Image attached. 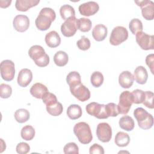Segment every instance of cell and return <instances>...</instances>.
<instances>
[{
	"label": "cell",
	"mask_w": 154,
	"mask_h": 154,
	"mask_svg": "<svg viewBox=\"0 0 154 154\" xmlns=\"http://www.w3.org/2000/svg\"><path fill=\"white\" fill-rule=\"evenodd\" d=\"M55 18L56 14L52 8L49 7L43 8L35 19V26L40 31H46L49 28Z\"/></svg>",
	"instance_id": "obj_1"
},
{
	"label": "cell",
	"mask_w": 154,
	"mask_h": 154,
	"mask_svg": "<svg viewBox=\"0 0 154 154\" xmlns=\"http://www.w3.org/2000/svg\"><path fill=\"white\" fill-rule=\"evenodd\" d=\"M28 55L38 67H46L49 63V55L46 54L45 49L40 45L32 46L28 51Z\"/></svg>",
	"instance_id": "obj_2"
},
{
	"label": "cell",
	"mask_w": 154,
	"mask_h": 154,
	"mask_svg": "<svg viewBox=\"0 0 154 154\" xmlns=\"http://www.w3.org/2000/svg\"><path fill=\"white\" fill-rule=\"evenodd\" d=\"M73 132L78 141L83 144L90 143L93 139V135L90 126L86 122H79L73 127Z\"/></svg>",
	"instance_id": "obj_3"
},
{
	"label": "cell",
	"mask_w": 154,
	"mask_h": 154,
	"mask_svg": "<svg viewBox=\"0 0 154 154\" xmlns=\"http://www.w3.org/2000/svg\"><path fill=\"white\" fill-rule=\"evenodd\" d=\"M134 116L136 119L140 128L146 130L151 128L153 125V117L152 114L147 112L141 107L136 108L134 111Z\"/></svg>",
	"instance_id": "obj_4"
},
{
	"label": "cell",
	"mask_w": 154,
	"mask_h": 154,
	"mask_svg": "<svg viewBox=\"0 0 154 154\" xmlns=\"http://www.w3.org/2000/svg\"><path fill=\"white\" fill-rule=\"evenodd\" d=\"M128 37V31L126 28L122 26H117L111 31L109 42L113 46H117L124 42Z\"/></svg>",
	"instance_id": "obj_5"
},
{
	"label": "cell",
	"mask_w": 154,
	"mask_h": 154,
	"mask_svg": "<svg viewBox=\"0 0 154 154\" xmlns=\"http://www.w3.org/2000/svg\"><path fill=\"white\" fill-rule=\"evenodd\" d=\"M132 103L133 97L132 93L129 91H123L119 96V102L117 105L119 114L125 115L128 114Z\"/></svg>",
	"instance_id": "obj_6"
},
{
	"label": "cell",
	"mask_w": 154,
	"mask_h": 154,
	"mask_svg": "<svg viewBox=\"0 0 154 154\" xmlns=\"http://www.w3.org/2000/svg\"><path fill=\"white\" fill-rule=\"evenodd\" d=\"M85 109L88 114L94 116L97 119H105L109 117L106 111L105 105L104 104H100L93 102L86 106Z\"/></svg>",
	"instance_id": "obj_7"
},
{
	"label": "cell",
	"mask_w": 154,
	"mask_h": 154,
	"mask_svg": "<svg viewBox=\"0 0 154 154\" xmlns=\"http://www.w3.org/2000/svg\"><path fill=\"white\" fill-rule=\"evenodd\" d=\"M1 76L6 81H12L15 74L14 63L10 60H3L0 64Z\"/></svg>",
	"instance_id": "obj_8"
},
{
	"label": "cell",
	"mask_w": 154,
	"mask_h": 154,
	"mask_svg": "<svg viewBox=\"0 0 154 154\" xmlns=\"http://www.w3.org/2000/svg\"><path fill=\"white\" fill-rule=\"evenodd\" d=\"M135 35L136 42L142 49L146 51L153 49V35H149L143 31L138 32Z\"/></svg>",
	"instance_id": "obj_9"
},
{
	"label": "cell",
	"mask_w": 154,
	"mask_h": 154,
	"mask_svg": "<svg viewBox=\"0 0 154 154\" xmlns=\"http://www.w3.org/2000/svg\"><path fill=\"white\" fill-rule=\"evenodd\" d=\"M135 3L141 8L143 17L147 20H152L154 17V3L150 0L135 1Z\"/></svg>",
	"instance_id": "obj_10"
},
{
	"label": "cell",
	"mask_w": 154,
	"mask_h": 154,
	"mask_svg": "<svg viewBox=\"0 0 154 154\" xmlns=\"http://www.w3.org/2000/svg\"><path fill=\"white\" fill-rule=\"evenodd\" d=\"M96 135L99 141L103 143L109 142L112 138L111 126L105 122L99 123L96 128Z\"/></svg>",
	"instance_id": "obj_11"
},
{
	"label": "cell",
	"mask_w": 154,
	"mask_h": 154,
	"mask_svg": "<svg viewBox=\"0 0 154 154\" xmlns=\"http://www.w3.org/2000/svg\"><path fill=\"white\" fill-rule=\"evenodd\" d=\"M70 91L72 94L79 101L85 102L90 98L91 94L89 89L82 83L70 87Z\"/></svg>",
	"instance_id": "obj_12"
},
{
	"label": "cell",
	"mask_w": 154,
	"mask_h": 154,
	"mask_svg": "<svg viewBox=\"0 0 154 154\" xmlns=\"http://www.w3.org/2000/svg\"><path fill=\"white\" fill-rule=\"evenodd\" d=\"M77 19L75 17H70L65 20L61 26V32L65 37H72L75 35L77 31L76 26Z\"/></svg>",
	"instance_id": "obj_13"
},
{
	"label": "cell",
	"mask_w": 154,
	"mask_h": 154,
	"mask_svg": "<svg viewBox=\"0 0 154 154\" xmlns=\"http://www.w3.org/2000/svg\"><path fill=\"white\" fill-rule=\"evenodd\" d=\"M79 11L85 16H90L96 14L99 9V4L94 1H88L79 6Z\"/></svg>",
	"instance_id": "obj_14"
},
{
	"label": "cell",
	"mask_w": 154,
	"mask_h": 154,
	"mask_svg": "<svg viewBox=\"0 0 154 154\" xmlns=\"http://www.w3.org/2000/svg\"><path fill=\"white\" fill-rule=\"evenodd\" d=\"M13 25L14 28L18 32L26 31L29 26V19L26 15L19 14L14 17Z\"/></svg>",
	"instance_id": "obj_15"
},
{
	"label": "cell",
	"mask_w": 154,
	"mask_h": 154,
	"mask_svg": "<svg viewBox=\"0 0 154 154\" xmlns=\"http://www.w3.org/2000/svg\"><path fill=\"white\" fill-rule=\"evenodd\" d=\"M32 79V73L31 70L25 68L20 70L17 76V84L22 87H26Z\"/></svg>",
	"instance_id": "obj_16"
},
{
	"label": "cell",
	"mask_w": 154,
	"mask_h": 154,
	"mask_svg": "<svg viewBox=\"0 0 154 154\" xmlns=\"http://www.w3.org/2000/svg\"><path fill=\"white\" fill-rule=\"evenodd\" d=\"M134 81V76L129 71L122 72L119 77V83L123 88H130L132 85Z\"/></svg>",
	"instance_id": "obj_17"
},
{
	"label": "cell",
	"mask_w": 154,
	"mask_h": 154,
	"mask_svg": "<svg viewBox=\"0 0 154 154\" xmlns=\"http://www.w3.org/2000/svg\"><path fill=\"white\" fill-rule=\"evenodd\" d=\"M45 42L50 48H56L61 43V38L58 33L55 31H51L45 35Z\"/></svg>",
	"instance_id": "obj_18"
},
{
	"label": "cell",
	"mask_w": 154,
	"mask_h": 154,
	"mask_svg": "<svg viewBox=\"0 0 154 154\" xmlns=\"http://www.w3.org/2000/svg\"><path fill=\"white\" fill-rule=\"evenodd\" d=\"M48 91L47 87L40 82L35 83L32 85L30 88L31 94L37 98V99H42L43 96Z\"/></svg>",
	"instance_id": "obj_19"
},
{
	"label": "cell",
	"mask_w": 154,
	"mask_h": 154,
	"mask_svg": "<svg viewBox=\"0 0 154 154\" xmlns=\"http://www.w3.org/2000/svg\"><path fill=\"white\" fill-rule=\"evenodd\" d=\"M107 33V28L103 24L96 25L92 31V35L97 42H101L105 40Z\"/></svg>",
	"instance_id": "obj_20"
},
{
	"label": "cell",
	"mask_w": 154,
	"mask_h": 154,
	"mask_svg": "<svg viewBox=\"0 0 154 154\" xmlns=\"http://www.w3.org/2000/svg\"><path fill=\"white\" fill-rule=\"evenodd\" d=\"M134 78L140 84H144L148 78V73L146 68L142 66L135 68L134 72Z\"/></svg>",
	"instance_id": "obj_21"
},
{
	"label": "cell",
	"mask_w": 154,
	"mask_h": 154,
	"mask_svg": "<svg viewBox=\"0 0 154 154\" xmlns=\"http://www.w3.org/2000/svg\"><path fill=\"white\" fill-rule=\"evenodd\" d=\"M39 2V0H17L15 7L18 11H26L30 8L37 5Z\"/></svg>",
	"instance_id": "obj_22"
},
{
	"label": "cell",
	"mask_w": 154,
	"mask_h": 154,
	"mask_svg": "<svg viewBox=\"0 0 154 154\" xmlns=\"http://www.w3.org/2000/svg\"><path fill=\"white\" fill-rule=\"evenodd\" d=\"M119 124L122 129L126 131H131L135 126L134 120L129 116L122 117L119 120Z\"/></svg>",
	"instance_id": "obj_23"
},
{
	"label": "cell",
	"mask_w": 154,
	"mask_h": 154,
	"mask_svg": "<svg viewBox=\"0 0 154 154\" xmlns=\"http://www.w3.org/2000/svg\"><path fill=\"white\" fill-rule=\"evenodd\" d=\"M82 109L81 106L76 104L70 105L67 109V115L69 119L76 120L80 118L82 116Z\"/></svg>",
	"instance_id": "obj_24"
},
{
	"label": "cell",
	"mask_w": 154,
	"mask_h": 154,
	"mask_svg": "<svg viewBox=\"0 0 154 154\" xmlns=\"http://www.w3.org/2000/svg\"><path fill=\"white\" fill-rule=\"evenodd\" d=\"M68 61V55L64 51H59L57 52L54 56V61L55 64L59 67H63L66 65Z\"/></svg>",
	"instance_id": "obj_25"
},
{
	"label": "cell",
	"mask_w": 154,
	"mask_h": 154,
	"mask_svg": "<svg viewBox=\"0 0 154 154\" xmlns=\"http://www.w3.org/2000/svg\"><path fill=\"white\" fill-rule=\"evenodd\" d=\"M115 143L119 147L127 146L130 142V137L127 133L119 132L115 137Z\"/></svg>",
	"instance_id": "obj_26"
},
{
	"label": "cell",
	"mask_w": 154,
	"mask_h": 154,
	"mask_svg": "<svg viewBox=\"0 0 154 154\" xmlns=\"http://www.w3.org/2000/svg\"><path fill=\"white\" fill-rule=\"evenodd\" d=\"M60 13L61 17L64 20L75 16V11L74 8L69 4L62 5L60 9Z\"/></svg>",
	"instance_id": "obj_27"
},
{
	"label": "cell",
	"mask_w": 154,
	"mask_h": 154,
	"mask_svg": "<svg viewBox=\"0 0 154 154\" xmlns=\"http://www.w3.org/2000/svg\"><path fill=\"white\" fill-rule=\"evenodd\" d=\"M77 29L82 32L89 31L92 26V23L90 19L85 17L79 18L76 20Z\"/></svg>",
	"instance_id": "obj_28"
},
{
	"label": "cell",
	"mask_w": 154,
	"mask_h": 154,
	"mask_svg": "<svg viewBox=\"0 0 154 154\" xmlns=\"http://www.w3.org/2000/svg\"><path fill=\"white\" fill-rule=\"evenodd\" d=\"M30 117L29 112L24 108L18 109L14 112L15 120L20 123H23L26 122L29 120Z\"/></svg>",
	"instance_id": "obj_29"
},
{
	"label": "cell",
	"mask_w": 154,
	"mask_h": 154,
	"mask_svg": "<svg viewBox=\"0 0 154 154\" xmlns=\"http://www.w3.org/2000/svg\"><path fill=\"white\" fill-rule=\"evenodd\" d=\"M66 81L70 87L75 86L81 83V76L78 72H76V71L70 72L67 75Z\"/></svg>",
	"instance_id": "obj_30"
},
{
	"label": "cell",
	"mask_w": 154,
	"mask_h": 154,
	"mask_svg": "<svg viewBox=\"0 0 154 154\" xmlns=\"http://www.w3.org/2000/svg\"><path fill=\"white\" fill-rule=\"evenodd\" d=\"M35 129L31 125H26L23 126L20 131L22 138L26 141L32 140L35 136Z\"/></svg>",
	"instance_id": "obj_31"
},
{
	"label": "cell",
	"mask_w": 154,
	"mask_h": 154,
	"mask_svg": "<svg viewBox=\"0 0 154 154\" xmlns=\"http://www.w3.org/2000/svg\"><path fill=\"white\" fill-rule=\"evenodd\" d=\"M46 108L47 112L53 116H60L63 111V105L59 102H57V103L50 105H46Z\"/></svg>",
	"instance_id": "obj_32"
},
{
	"label": "cell",
	"mask_w": 154,
	"mask_h": 154,
	"mask_svg": "<svg viewBox=\"0 0 154 154\" xmlns=\"http://www.w3.org/2000/svg\"><path fill=\"white\" fill-rule=\"evenodd\" d=\"M103 74L99 71L94 72L90 77L91 83L94 87H99L101 86L103 82Z\"/></svg>",
	"instance_id": "obj_33"
},
{
	"label": "cell",
	"mask_w": 154,
	"mask_h": 154,
	"mask_svg": "<svg viewBox=\"0 0 154 154\" xmlns=\"http://www.w3.org/2000/svg\"><path fill=\"white\" fill-rule=\"evenodd\" d=\"M129 28L130 29V31L134 35L136 34L138 32L142 31L143 29L141 21L137 18L132 19L130 21L129 24Z\"/></svg>",
	"instance_id": "obj_34"
},
{
	"label": "cell",
	"mask_w": 154,
	"mask_h": 154,
	"mask_svg": "<svg viewBox=\"0 0 154 154\" xmlns=\"http://www.w3.org/2000/svg\"><path fill=\"white\" fill-rule=\"evenodd\" d=\"M133 103L135 104L142 103L145 97V92L140 89L134 90L132 93Z\"/></svg>",
	"instance_id": "obj_35"
},
{
	"label": "cell",
	"mask_w": 154,
	"mask_h": 154,
	"mask_svg": "<svg viewBox=\"0 0 154 154\" xmlns=\"http://www.w3.org/2000/svg\"><path fill=\"white\" fill-rule=\"evenodd\" d=\"M12 88L10 85L7 84H1L0 85V96L1 98L7 99L11 96Z\"/></svg>",
	"instance_id": "obj_36"
},
{
	"label": "cell",
	"mask_w": 154,
	"mask_h": 154,
	"mask_svg": "<svg viewBox=\"0 0 154 154\" xmlns=\"http://www.w3.org/2000/svg\"><path fill=\"white\" fill-rule=\"evenodd\" d=\"M105 108L108 117H116L119 114L117 105L114 103H108L105 105Z\"/></svg>",
	"instance_id": "obj_37"
},
{
	"label": "cell",
	"mask_w": 154,
	"mask_h": 154,
	"mask_svg": "<svg viewBox=\"0 0 154 154\" xmlns=\"http://www.w3.org/2000/svg\"><path fill=\"white\" fill-rule=\"evenodd\" d=\"M76 45L80 50L87 51L90 48L91 43L90 40L87 37H86L84 35H82L81 39H79L77 42Z\"/></svg>",
	"instance_id": "obj_38"
},
{
	"label": "cell",
	"mask_w": 154,
	"mask_h": 154,
	"mask_svg": "<svg viewBox=\"0 0 154 154\" xmlns=\"http://www.w3.org/2000/svg\"><path fill=\"white\" fill-rule=\"evenodd\" d=\"M153 96L154 94L152 91H145V97L143 102V103L144 104V106H146L148 108L153 109L154 107L153 103Z\"/></svg>",
	"instance_id": "obj_39"
},
{
	"label": "cell",
	"mask_w": 154,
	"mask_h": 154,
	"mask_svg": "<svg viewBox=\"0 0 154 154\" xmlns=\"http://www.w3.org/2000/svg\"><path fill=\"white\" fill-rule=\"evenodd\" d=\"M42 99L43 100V102L46 105V106L58 102L56 96L54 94L50 93L49 91H48L43 96Z\"/></svg>",
	"instance_id": "obj_40"
},
{
	"label": "cell",
	"mask_w": 154,
	"mask_h": 154,
	"mask_svg": "<svg viewBox=\"0 0 154 154\" xmlns=\"http://www.w3.org/2000/svg\"><path fill=\"white\" fill-rule=\"evenodd\" d=\"M64 153L66 154L67 153H79V148L77 144L75 143L70 142L67 143L63 149Z\"/></svg>",
	"instance_id": "obj_41"
},
{
	"label": "cell",
	"mask_w": 154,
	"mask_h": 154,
	"mask_svg": "<svg viewBox=\"0 0 154 154\" xmlns=\"http://www.w3.org/2000/svg\"><path fill=\"white\" fill-rule=\"evenodd\" d=\"M16 152L20 154H26L30 150V147L28 144L24 142H20L16 146Z\"/></svg>",
	"instance_id": "obj_42"
},
{
	"label": "cell",
	"mask_w": 154,
	"mask_h": 154,
	"mask_svg": "<svg viewBox=\"0 0 154 154\" xmlns=\"http://www.w3.org/2000/svg\"><path fill=\"white\" fill-rule=\"evenodd\" d=\"M90 154H103L104 149L102 146L97 143L93 144L89 149Z\"/></svg>",
	"instance_id": "obj_43"
},
{
	"label": "cell",
	"mask_w": 154,
	"mask_h": 154,
	"mask_svg": "<svg viewBox=\"0 0 154 154\" xmlns=\"http://www.w3.org/2000/svg\"><path fill=\"white\" fill-rule=\"evenodd\" d=\"M153 61H154V55L153 54H150L148 55L146 58V63L150 67V71L152 73H153Z\"/></svg>",
	"instance_id": "obj_44"
},
{
	"label": "cell",
	"mask_w": 154,
	"mask_h": 154,
	"mask_svg": "<svg viewBox=\"0 0 154 154\" xmlns=\"http://www.w3.org/2000/svg\"><path fill=\"white\" fill-rule=\"evenodd\" d=\"M11 1H0V7L1 8H7L11 4Z\"/></svg>",
	"instance_id": "obj_45"
}]
</instances>
